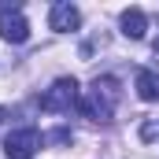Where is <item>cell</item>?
Instances as JSON below:
<instances>
[{
	"label": "cell",
	"mask_w": 159,
	"mask_h": 159,
	"mask_svg": "<svg viewBox=\"0 0 159 159\" xmlns=\"http://www.w3.org/2000/svg\"><path fill=\"white\" fill-rule=\"evenodd\" d=\"M41 144H44V137H41L34 126H22V129H15V133H7V141H4V156L7 159H34Z\"/></svg>",
	"instance_id": "cell-3"
},
{
	"label": "cell",
	"mask_w": 159,
	"mask_h": 159,
	"mask_svg": "<svg viewBox=\"0 0 159 159\" xmlns=\"http://www.w3.org/2000/svg\"><path fill=\"white\" fill-rule=\"evenodd\" d=\"M156 137H159V115H152V119L141 122V141L148 144V141H156Z\"/></svg>",
	"instance_id": "cell-8"
},
{
	"label": "cell",
	"mask_w": 159,
	"mask_h": 159,
	"mask_svg": "<svg viewBox=\"0 0 159 159\" xmlns=\"http://www.w3.org/2000/svg\"><path fill=\"white\" fill-rule=\"evenodd\" d=\"M156 56H159V37H156Z\"/></svg>",
	"instance_id": "cell-10"
},
{
	"label": "cell",
	"mask_w": 159,
	"mask_h": 159,
	"mask_svg": "<svg viewBox=\"0 0 159 159\" xmlns=\"http://www.w3.org/2000/svg\"><path fill=\"white\" fill-rule=\"evenodd\" d=\"M70 107H78V81L74 78L52 81V89L41 96V111H48V115H70Z\"/></svg>",
	"instance_id": "cell-2"
},
{
	"label": "cell",
	"mask_w": 159,
	"mask_h": 159,
	"mask_svg": "<svg viewBox=\"0 0 159 159\" xmlns=\"http://www.w3.org/2000/svg\"><path fill=\"white\" fill-rule=\"evenodd\" d=\"M81 22V11L74 4H67V0H59V4H52V11H48V26L56 30V34H70V30H78Z\"/></svg>",
	"instance_id": "cell-5"
},
{
	"label": "cell",
	"mask_w": 159,
	"mask_h": 159,
	"mask_svg": "<svg viewBox=\"0 0 159 159\" xmlns=\"http://www.w3.org/2000/svg\"><path fill=\"white\" fill-rule=\"evenodd\" d=\"M115 104H119V81L115 78H96L85 93L78 96V111L85 115V119L93 122H107L111 119V111H115Z\"/></svg>",
	"instance_id": "cell-1"
},
{
	"label": "cell",
	"mask_w": 159,
	"mask_h": 159,
	"mask_svg": "<svg viewBox=\"0 0 159 159\" xmlns=\"http://www.w3.org/2000/svg\"><path fill=\"white\" fill-rule=\"evenodd\" d=\"M137 96L148 104L159 100V70H137Z\"/></svg>",
	"instance_id": "cell-7"
},
{
	"label": "cell",
	"mask_w": 159,
	"mask_h": 159,
	"mask_svg": "<svg viewBox=\"0 0 159 159\" xmlns=\"http://www.w3.org/2000/svg\"><path fill=\"white\" fill-rule=\"evenodd\" d=\"M119 22H122V34H126L129 41H141V37H144V30H148V19H144L141 7H126Z\"/></svg>",
	"instance_id": "cell-6"
},
{
	"label": "cell",
	"mask_w": 159,
	"mask_h": 159,
	"mask_svg": "<svg viewBox=\"0 0 159 159\" xmlns=\"http://www.w3.org/2000/svg\"><path fill=\"white\" fill-rule=\"evenodd\" d=\"M0 37L11 41V44H22V41L30 37V22H26V15H22L19 7H11V4L0 7Z\"/></svg>",
	"instance_id": "cell-4"
},
{
	"label": "cell",
	"mask_w": 159,
	"mask_h": 159,
	"mask_svg": "<svg viewBox=\"0 0 159 159\" xmlns=\"http://www.w3.org/2000/svg\"><path fill=\"white\" fill-rule=\"evenodd\" d=\"M4 119H7V111H4V107H0V126H4Z\"/></svg>",
	"instance_id": "cell-9"
}]
</instances>
